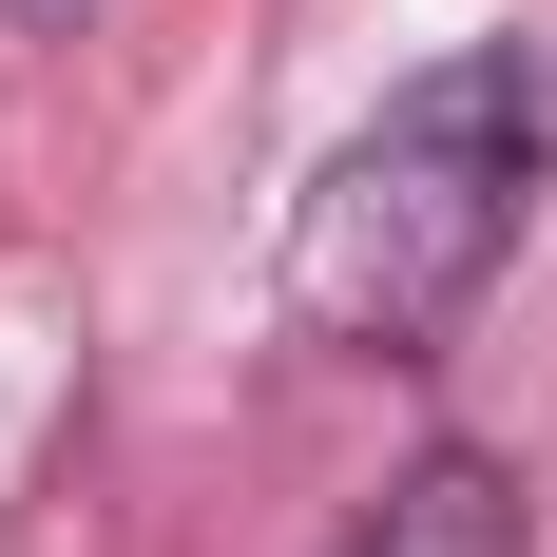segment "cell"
Listing matches in <instances>:
<instances>
[{
  "mask_svg": "<svg viewBox=\"0 0 557 557\" xmlns=\"http://www.w3.org/2000/svg\"><path fill=\"white\" fill-rule=\"evenodd\" d=\"M557 193V58L539 39H461L423 58L288 212V327L346 366H423V346L500 288V250Z\"/></svg>",
  "mask_w": 557,
  "mask_h": 557,
  "instance_id": "cell-1",
  "label": "cell"
},
{
  "mask_svg": "<svg viewBox=\"0 0 557 557\" xmlns=\"http://www.w3.org/2000/svg\"><path fill=\"white\" fill-rule=\"evenodd\" d=\"M327 557H539V539H519V481H500L481 443H423V461H404V481L346 519Z\"/></svg>",
  "mask_w": 557,
  "mask_h": 557,
  "instance_id": "cell-2",
  "label": "cell"
}]
</instances>
